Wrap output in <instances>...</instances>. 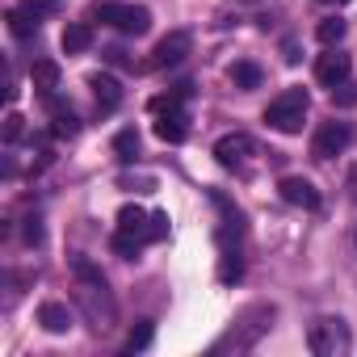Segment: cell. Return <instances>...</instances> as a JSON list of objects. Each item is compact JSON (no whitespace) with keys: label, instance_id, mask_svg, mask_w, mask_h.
<instances>
[{"label":"cell","instance_id":"cell-6","mask_svg":"<svg viewBox=\"0 0 357 357\" xmlns=\"http://www.w3.org/2000/svg\"><path fill=\"white\" fill-rule=\"evenodd\" d=\"M349 143H353V126H349V122H324V126L315 130V139H311V155H315V160H332V155H340Z\"/></svg>","mask_w":357,"mask_h":357},{"label":"cell","instance_id":"cell-31","mask_svg":"<svg viewBox=\"0 0 357 357\" xmlns=\"http://www.w3.org/2000/svg\"><path fill=\"white\" fill-rule=\"evenodd\" d=\"M344 190H349V202H357V164H353L349 176H344Z\"/></svg>","mask_w":357,"mask_h":357},{"label":"cell","instance_id":"cell-21","mask_svg":"<svg viewBox=\"0 0 357 357\" xmlns=\"http://www.w3.org/2000/svg\"><path fill=\"white\" fill-rule=\"evenodd\" d=\"M344 30H349V26H344L340 17H324V22L315 26V38H319L324 47H336V43L344 38Z\"/></svg>","mask_w":357,"mask_h":357},{"label":"cell","instance_id":"cell-32","mask_svg":"<svg viewBox=\"0 0 357 357\" xmlns=\"http://www.w3.org/2000/svg\"><path fill=\"white\" fill-rule=\"evenodd\" d=\"M328 5H349V0H328Z\"/></svg>","mask_w":357,"mask_h":357},{"label":"cell","instance_id":"cell-4","mask_svg":"<svg viewBox=\"0 0 357 357\" xmlns=\"http://www.w3.org/2000/svg\"><path fill=\"white\" fill-rule=\"evenodd\" d=\"M307 105H311L307 89H286L282 97L269 101L265 122H269L273 130H282V135H298V130H303V118H307Z\"/></svg>","mask_w":357,"mask_h":357},{"label":"cell","instance_id":"cell-5","mask_svg":"<svg viewBox=\"0 0 357 357\" xmlns=\"http://www.w3.org/2000/svg\"><path fill=\"white\" fill-rule=\"evenodd\" d=\"M97 17L105 26H114L118 34H126V38H139V34L151 30V13L143 5H97Z\"/></svg>","mask_w":357,"mask_h":357},{"label":"cell","instance_id":"cell-17","mask_svg":"<svg viewBox=\"0 0 357 357\" xmlns=\"http://www.w3.org/2000/svg\"><path fill=\"white\" fill-rule=\"evenodd\" d=\"M231 80H236V89H261V80H265V72L252 63V59H240V63H231Z\"/></svg>","mask_w":357,"mask_h":357},{"label":"cell","instance_id":"cell-27","mask_svg":"<svg viewBox=\"0 0 357 357\" xmlns=\"http://www.w3.org/2000/svg\"><path fill=\"white\" fill-rule=\"evenodd\" d=\"M26 135V122H22V114H9L5 118V143H17Z\"/></svg>","mask_w":357,"mask_h":357},{"label":"cell","instance_id":"cell-23","mask_svg":"<svg viewBox=\"0 0 357 357\" xmlns=\"http://www.w3.org/2000/svg\"><path fill=\"white\" fill-rule=\"evenodd\" d=\"M143 244H147V240H143V236H135V231H114V252H118V257H126V261H130V257H139V248H143Z\"/></svg>","mask_w":357,"mask_h":357},{"label":"cell","instance_id":"cell-12","mask_svg":"<svg viewBox=\"0 0 357 357\" xmlns=\"http://www.w3.org/2000/svg\"><path fill=\"white\" fill-rule=\"evenodd\" d=\"M89 89L97 93L101 109H118V105H122V84H118L109 72H93V76H89Z\"/></svg>","mask_w":357,"mask_h":357},{"label":"cell","instance_id":"cell-30","mask_svg":"<svg viewBox=\"0 0 357 357\" xmlns=\"http://www.w3.org/2000/svg\"><path fill=\"white\" fill-rule=\"evenodd\" d=\"M282 59H286V63H298V59H303V55H298V43H294V38H286V43H282Z\"/></svg>","mask_w":357,"mask_h":357},{"label":"cell","instance_id":"cell-20","mask_svg":"<svg viewBox=\"0 0 357 357\" xmlns=\"http://www.w3.org/2000/svg\"><path fill=\"white\" fill-rule=\"evenodd\" d=\"M244 278V261H240V248H223V257H219V282H240Z\"/></svg>","mask_w":357,"mask_h":357},{"label":"cell","instance_id":"cell-16","mask_svg":"<svg viewBox=\"0 0 357 357\" xmlns=\"http://www.w3.org/2000/svg\"><path fill=\"white\" fill-rule=\"evenodd\" d=\"M147 219H151V215H147L143 206H130V202H126V206L118 211V231H135V236L147 240Z\"/></svg>","mask_w":357,"mask_h":357},{"label":"cell","instance_id":"cell-1","mask_svg":"<svg viewBox=\"0 0 357 357\" xmlns=\"http://www.w3.org/2000/svg\"><path fill=\"white\" fill-rule=\"evenodd\" d=\"M72 273H76V282H80V286H76V298H80L89 324H93L97 332H109L114 319H118V307H114V294H109L105 273H101L89 257H72Z\"/></svg>","mask_w":357,"mask_h":357},{"label":"cell","instance_id":"cell-33","mask_svg":"<svg viewBox=\"0 0 357 357\" xmlns=\"http://www.w3.org/2000/svg\"><path fill=\"white\" fill-rule=\"evenodd\" d=\"M353 244H357V231H353Z\"/></svg>","mask_w":357,"mask_h":357},{"label":"cell","instance_id":"cell-25","mask_svg":"<svg viewBox=\"0 0 357 357\" xmlns=\"http://www.w3.org/2000/svg\"><path fill=\"white\" fill-rule=\"evenodd\" d=\"M22 5H26L34 17H55V13H63V0H22Z\"/></svg>","mask_w":357,"mask_h":357},{"label":"cell","instance_id":"cell-19","mask_svg":"<svg viewBox=\"0 0 357 357\" xmlns=\"http://www.w3.org/2000/svg\"><path fill=\"white\" fill-rule=\"evenodd\" d=\"M9 30L17 34V38H34L38 34V17L22 5V9H9Z\"/></svg>","mask_w":357,"mask_h":357},{"label":"cell","instance_id":"cell-13","mask_svg":"<svg viewBox=\"0 0 357 357\" xmlns=\"http://www.w3.org/2000/svg\"><path fill=\"white\" fill-rule=\"evenodd\" d=\"M30 80H34V89H38L43 97H55V89H59V63H55V59H38V63L30 68Z\"/></svg>","mask_w":357,"mask_h":357},{"label":"cell","instance_id":"cell-2","mask_svg":"<svg viewBox=\"0 0 357 357\" xmlns=\"http://www.w3.org/2000/svg\"><path fill=\"white\" fill-rule=\"evenodd\" d=\"M273 307H265V303H257V307H248L244 315H240V324H231V332L223 336V340H215V349L211 353H227V349H236V353H248L269 328H273Z\"/></svg>","mask_w":357,"mask_h":357},{"label":"cell","instance_id":"cell-10","mask_svg":"<svg viewBox=\"0 0 357 357\" xmlns=\"http://www.w3.org/2000/svg\"><path fill=\"white\" fill-rule=\"evenodd\" d=\"M349 72H353V59L340 55V51H328V55H319V63H315V76H319V84H328V89L344 84Z\"/></svg>","mask_w":357,"mask_h":357},{"label":"cell","instance_id":"cell-24","mask_svg":"<svg viewBox=\"0 0 357 357\" xmlns=\"http://www.w3.org/2000/svg\"><path fill=\"white\" fill-rule=\"evenodd\" d=\"M151 336H155L151 319H139V324L130 328V336H126V349H130V353H139V349H147V344H151Z\"/></svg>","mask_w":357,"mask_h":357},{"label":"cell","instance_id":"cell-26","mask_svg":"<svg viewBox=\"0 0 357 357\" xmlns=\"http://www.w3.org/2000/svg\"><path fill=\"white\" fill-rule=\"evenodd\" d=\"M164 236H168V215L155 211V215L147 219V240H164Z\"/></svg>","mask_w":357,"mask_h":357},{"label":"cell","instance_id":"cell-11","mask_svg":"<svg viewBox=\"0 0 357 357\" xmlns=\"http://www.w3.org/2000/svg\"><path fill=\"white\" fill-rule=\"evenodd\" d=\"M38 324H43V332H51V336H63V332L72 328V311H68L63 303L47 298V303L38 307Z\"/></svg>","mask_w":357,"mask_h":357},{"label":"cell","instance_id":"cell-14","mask_svg":"<svg viewBox=\"0 0 357 357\" xmlns=\"http://www.w3.org/2000/svg\"><path fill=\"white\" fill-rule=\"evenodd\" d=\"M190 135V126H185V109L181 114H160V122H155V139H164V143H181Z\"/></svg>","mask_w":357,"mask_h":357},{"label":"cell","instance_id":"cell-8","mask_svg":"<svg viewBox=\"0 0 357 357\" xmlns=\"http://www.w3.org/2000/svg\"><path fill=\"white\" fill-rule=\"evenodd\" d=\"M278 194H282V202L303 206V211H315V206H319V190L307 181V176H282V181H278Z\"/></svg>","mask_w":357,"mask_h":357},{"label":"cell","instance_id":"cell-3","mask_svg":"<svg viewBox=\"0 0 357 357\" xmlns=\"http://www.w3.org/2000/svg\"><path fill=\"white\" fill-rule=\"evenodd\" d=\"M307 349L315 357H344L353 349V336H349V324L340 315H324L307 328Z\"/></svg>","mask_w":357,"mask_h":357},{"label":"cell","instance_id":"cell-29","mask_svg":"<svg viewBox=\"0 0 357 357\" xmlns=\"http://www.w3.org/2000/svg\"><path fill=\"white\" fill-rule=\"evenodd\" d=\"M22 236H26V244H34V248H38V244H43V223H38V219H26Z\"/></svg>","mask_w":357,"mask_h":357},{"label":"cell","instance_id":"cell-7","mask_svg":"<svg viewBox=\"0 0 357 357\" xmlns=\"http://www.w3.org/2000/svg\"><path fill=\"white\" fill-rule=\"evenodd\" d=\"M190 51H194V38H190L185 30H172V34H164V38L155 43V51H151V63H147V68H155V72L176 68Z\"/></svg>","mask_w":357,"mask_h":357},{"label":"cell","instance_id":"cell-18","mask_svg":"<svg viewBox=\"0 0 357 357\" xmlns=\"http://www.w3.org/2000/svg\"><path fill=\"white\" fill-rule=\"evenodd\" d=\"M89 47H93V30H89L84 22H76V26L63 30V51H68V55H80V51H89Z\"/></svg>","mask_w":357,"mask_h":357},{"label":"cell","instance_id":"cell-15","mask_svg":"<svg viewBox=\"0 0 357 357\" xmlns=\"http://www.w3.org/2000/svg\"><path fill=\"white\" fill-rule=\"evenodd\" d=\"M51 101V109H55V126H51V135L55 139H72V135H80V118L72 114V109H63L55 97H47Z\"/></svg>","mask_w":357,"mask_h":357},{"label":"cell","instance_id":"cell-9","mask_svg":"<svg viewBox=\"0 0 357 357\" xmlns=\"http://www.w3.org/2000/svg\"><path fill=\"white\" fill-rule=\"evenodd\" d=\"M252 151H257V143H252L248 135H240V130H236V135H223V139L215 143V160H219L223 168H236V164H244Z\"/></svg>","mask_w":357,"mask_h":357},{"label":"cell","instance_id":"cell-28","mask_svg":"<svg viewBox=\"0 0 357 357\" xmlns=\"http://www.w3.org/2000/svg\"><path fill=\"white\" fill-rule=\"evenodd\" d=\"M332 101H336V105H357V89L336 84V89H332Z\"/></svg>","mask_w":357,"mask_h":357},{"label":"cell","instance_id":"cell-22","mask_svg":"<svg viewBox=\"0 0 357 357\" xmlns=\"http://www.w3.org/2000/svg\"><path fill=\"white\" fill-rule=\"evenodd\" d=\"M114 151H118L122 160H135V155H139V130H135V126L118 130V135H114Z\"/></svg>","mask_w":357,"mask_h":357}]
</instances>
